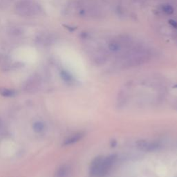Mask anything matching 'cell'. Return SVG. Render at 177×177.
Masks as SVG:
<instances>
[{
  "mask_svg": "<svg viewBox=\"0 0 177 177\" xmlns=\"http://www.w3.org/2000/svg\"><path fill=\"white\" fill-rule=\"evenodd\" d=\"M16 11L22 16H32L39 13V7L31 1H22L16 5Z\"/></svg>",
  "mask_w": 177,
  "mask_h": 177,
  "instance_id": "cell-1",
  "label": "cell"
},
{
  "mask_svg": "<svg viewBox=\"0 0 177 177\" xmlns=\"http://www.w3.org/2000/svg\"><path fill=\"white\" fill-rule=\"evenodd\" d=\"M115 160H116V156L115 155H110V156L106 157V158H102L97 177L105 176L112 168V167L115 162Z\"/></svg>",
  "mask_w": 177,
  "mask_h": 177,
  "instance_id": "cell-2",
  "label": "cell"
},
{
  "mask_svg": "<svg viewBox=\"0 0 177 177\" xmlns=\"http://www.w3.org/2000/svg\"><path fill=\"white\" fill-rule=\"evenodd\" d=\"M137 147L139 149L145 151H153L160 147L158 142L148 141L145 140H140L136 142Z\"/></svg>",
  "mask_w": 177,
  "mask_h": 177,
  "instance_id": "cell-3",
  "label": "cell"
},
{
  "mask_svg": "<svg viewBox=\"0 0 177 177\" xmlns=\"http://www.w3.org/2000/svg\"><path fill=\"white\" fill-rule=\"evenodd\" d=\"M102 158L103 157L102 156H97L92 160L89 167V171H88L90 177H97Z\"/></svg>",
  "mask_w": 177,
  "mask_h": 177,
  "instance_id": "cell-4",
  "label": "cell"
},
{
  "mask_svg": "<svg viewBox=\"0 0 177 177\" xmlns=\"http://www.w3.org/2000/svg\"><path fill=\"white\" fill-rule=\"evenodd\" d=\"M84 135H85V133H84V132H82V131L73 133V134L68 136L66 139H65L64 142H63V145L68 146L73 145V144L75 143V142H78L79 140H82L84 138Z\"/></svg>",
  "mask_w": 177,
  "mask_h": 177,
  "instance_id": "cell-5",
  "label": "cell"
},
{
  "mask_svg": "<svg viewBox=\"0 0 177 177\" xmlns=\"http://www.w3.org/2000/svg\"><path fill=\"white\" fill-rule=\"evenodd\" d=\"M71 174V167L67 164L59 166L55 171L54 177H69Z\"/></svg>",
  "mask_w": 177,
  "mask_h": 177,
  "instance_id": "cell-6",
  "label": "cell"
},
{
  "mask_svg": "<svg viewBox=\"0 0 177 177\" xmlns=\"http://www.w3.org/2000/svg\"><path fill=\"white\" fill-rule=\"evenodd\" d=\"M15 94L16 91L15 90L4 87L0 88V95L3 97H13Z\"/></svg>",
  "mask_w": 177,
  "mask_h": 177,
  "instance_id": "cell-7",
  "label": "cell"
},
{
  "mask_svg": "<svg viewBox=\"0 0 177 177\" xmlns=\"http://www.w3.org/2000/svg\"><path fill=\"white\" fill-rule=\"evenodd\" d=\"M32 128H33V130L35 132L41 133L44 130L45 125L44 124L41 122H36L33 124Z\"/></svg>",
  "mask_w": 177,
  "mask_h": 177,
  "instance_id": "cell-8",
  "label": "cell"
},
{
  "mask_svg": "<svg viewBox=\"0 0 177 177\" xmlns=\"http://www.w3.org/2000/svg\"><path fill=\"white\" fill-rule=\"evenodd\" d=\"M61 77H62L63 80H64L65 82L68 83V84H71L73 81V77H72L68 72L65 71H62L61 72Z\"/></svg>",
  "mask_w": 177,
  "mask_h": 177,
  "instance_id": "cell-9",
  "label": "cell"
},
{
  "mask_svg": "<svg viewBox=\"0 0 177 177\" xmlns=\"http://www.w3.org/2000/svg\"><path fill=\"white\" fill-rule=\"evenodd\" d=\"M162 10L164 12H165L166 14H168V15L172 14L174 11V8H173L170 4H168V3L164 4L162 7Z\"/></svg>",
  "mask_w": 177,
  "mask_h": 177,
  "instance_id": "cell-10",
  "label": "cell"
},
{
  "mask_svg": "<svg viewBox=\"0 0 177 177\" xmlns=\"http://www.w3.org/2000/svg\"><path fill=\"white\" fill-rule=\"evenodd\" d=\"M120 48V44H119L118 42H116V41H111V42H110L109 44V50L113 52L118 51Z\"/></svg>",
  "mask_w": 177,
  "mask_h": 177,
  "instance_id": "cell-11",
  "label": "cell"
},
{
  "mask_svg": "<svg viewBox=\"0 0 177 177\" xmlns=\"http://www.w3.org/2000/svg\"><path fill=\"white\" fill-rule=\"evenodd\" d=\"M9 64L8 57L5 55H0V66L1 67H6Z\"/></svg>",
  "mask_w": 177,
  "mask_h": 177,
  "instance_id": "cell-12",
  "label": "cell"
},
{
  "mask_svg": "<svg viewBox=\"0 0 177 177\" xmlns=\"http://www.w3.org/2000/svg\"><path fill=\"white\" fill-rule=\"evenodd\" d=\"M169 23L171 26L174 27L175 28H177V22L175 20H174V19H169Z\"/></svg>",
  "mask_w": 177,
  "mask_h": 177,
  "instance_id": "cell-13",
  "label": "cell"
}]
</instances>
